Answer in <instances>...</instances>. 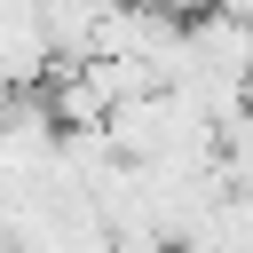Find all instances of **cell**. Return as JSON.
<instances>
[{
	"label": "cell",
	"mask_w": 253,
	"mask_h": 253,
	"mask_svg": "<svg viewBox=\"0 0 253 253\" xmlns=\"http://www.w3.org/2000/svg\"><path fill=\"white\" fill-rule=\"evenodd\" d=\"M126 8H142V16H166V24H190V16H206V0H126Z\"/></svg>",
	"instance_id": "cell-1"
}]
</instances>
